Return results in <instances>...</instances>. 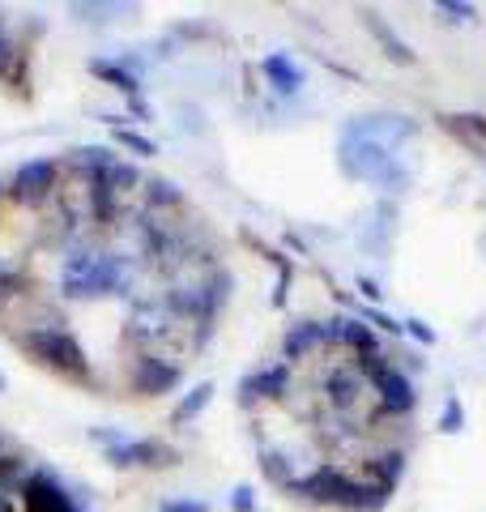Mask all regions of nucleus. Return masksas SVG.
Masks as SVG:
<instances>
[{
	"mask_svg": "<svg viewBox=\"0 0 486 512\" xmlns=\"http://www.w3.org/2000/svg\"><path fill=\"white\" fill-rule=\"evenodd\" d=\"M107 180H111V188H116V192H128L133 184H141V171L133 163H120V158H116V163L107 167Z\"/></svg>",
	"mask_w": 486,
	"mask_h": 512,
	"instance_id": "27",
	"label": "nucleus"
},
{
	"mask_svg": "<svg viewBox=\"0 0 486 512\" xmlns=\"http://www.w3.org/2000/svg\"><path fill=\"white\" fill-rule=\"evenodd\" d=\"M329 333H333L337 346H350L354 355H380L376 333H371V325H367V320H359V316H333Z\"/></svg>",
	"mask_w": 486,
	"mask_h": 512,
	"instance_id": "13",
	"label": "nucleus"
},
{
	"mask_svg": "<svg viewBox=\"0 0 486 512\" xmlns=\"http://www.w3.org/2000/svg\"><path fill=\"white\" fill-rule=\"evenodd\" d=\"M60 286L69 299H107L116 291H128V274L120 265V256L111 252H73L64 261V274H60Z\"/></svg>",
	"mask_w": 486,
	"mask_h": 512,
	"instance_id": "2",
	"label": "nucleus"
},
{
	"mask_svg": "<svg viewBox=\"0 0 486 512\" xmlns=\"http://www.w3.org/2000/svg\"><path fill=\"white\" fill-rule=\"evenodd\" d=\"M18 346L35 363H43L47 372L69 376V380H90L86 350H81V342L64 325H30V329L18 333Z\"/></svg>",
	"mask_w": 486,
	"mask_h": 512,
	"instance_id": "1",
	"label": "nucleus"
},
{
	"mask_svg": "<svg viewBox=\"0 0 486 512\" xmlns=\"http://www.w3.org/2000/svg\"><path fill=\"white\" fill-rule=\"evenodd\" d=\"M56 184H60V163L56 158H30V163H22L18 171H13L9 197L18 205H43L56 192Z\"/></svg>",
	"mask_w": 486,
	"mask_h": 512,
	"instance_id": "5",
	"label": "nucleus"
},
{
	"mask_svg": "<svg viewBox=\"0 0 486 512\" xmlns=\"http://www.w3.org/2000/svg\"><path fill=\"white\" fill-rule=\"evenodd\" d=\"M209 402H214V384H209V380L192 384V389L180 397V406L171 410V423H175V427H184V423H192V419H201V414L209 410Z\"/></svg>",
	"mask_w": 486,
	"mask_h": 512,
	"instance_id": "18",
	"label": "nucleus"
},
{
	"mask_svg": "<svg viewBox=\"0 0 486 512\" xmlns=\"http://www.w3.org/2000/svg\"><path fill=\"white\" fill-rule=\"evenodd\" d=\"M231 508H235V512H256V491H252L248 483H239V487L231 491Z\"/></svg>",
	"mask_w": 486,
	"mask_h": 512,
	"instance_id": "32",
	"label": "nucleus"
},
{
	"mask_svg": "<svg viewBox=\"0 0 486 512\" xmlns=\"http://www.w3.org/2000/svg\"><path fill=\"white\" fill-rule=\"evenodd\" d=\"M333 333H329V320H299L295 329H286L282 338V355L286 359H307L316 346H329Z\"/></svg>",
	"mask_w": 486,
	"mask_h": 512,
	"instance_id": "11",
	"label": "nucleus"
},
{
	"mask_svg": "<svg viewBox=\"0 0 486 512\" xmlns=\"http://www.w3.org/2000/svg\"><path fill=\"white\" fill-rule=\"evenodd\" d=\"M0 197H5V188H0Z\"/></svg>",
	"mask_w": 486,
	"mask_h": 512,
	"instance_id": "39",
	"label": "nucleus"
},
{
	"mask_svg": "<svg viewBox=\"0 0 486 512\" xmlns=\"http://www.w3.org/2000/svg\"><path fill=\"white\" fill-rule=\"evenodd\" d=\"M405 333H414V338L423 342V346H431V342H435V333L423 325V320H405Z\"/></svg>",
	"mask_w": 486,
	"mask_h": 512,
	"instance_id": "35",
	"label": "nucleus"
},
{
	"mask_svg": "<svg viewBox=\"0 0 486 512\" xmlns=\"http://www.w3.org/2000/svg\"><path fill=\"white\" fill-rule=\"evenodd\" d=\"M261 73L269 77V86L278 90V94H299L303 82H307V73H303V64L295 56H286V52H273L261 60Z\"/></svg>",
	"mask_w": 486,
	"mask_h": 512,
	"instance_id": "14",
	"label": "nucleus"
},
{
	"mask_svg": "<svg viewBox=\"0 0 486 512\" xmlns=\"http://www.w3.org/2000/svg\"><path fill=\"white\" fill-rule=\"evenodd\" d=\"M452 133H461L469 141H486V116H478V111H465V116H448L444 120Z\"/></svg>",
	"mask_w": 486,
	"mask_h": 512,
	"instance_id": "26",
	"label": "nucleus"
},
{
	"mask_svg": "<svg viewBox=\"0 0 486 512\" xmlns=\"http://www.w3.org/2000/svg\"><path fill=\"white\" fill-rule=\"evenodd\" d=\"M175 448H167L162 440H120L116 448H107V461L111 466H145V470H154V466H175Z\"/></svg>",
	"mask_w": 486,
	"mask_h": 512,
	"instance_id": "8",
	"label": "nucleus"
},
{
	"mask_svg": "<svg viewBox=\"0 0 486 512\" xmlns=\"http://www.w3.org/2000/svg\"><path fill=\"white\" fill-rule=\"evenodd\" d=\"M290 389V367L278 363V367H261V372H252V376H243L239 384V402L243 406H256L261 397H286Z\"/></svg>",
	"mask_w": 486,
	"mask_h": 512,
	"instance_id": "10",
	"label": "nucleus"
},
{
	"mask_svg": "<svg viewBox=\"0 0 486 512\" xmlns=\"http://www.w3.org/2000/svg\"><path fill=\"white\" fill-rule=\"evenodd\" d=\"M359 18H363V26L371 30V39L384 47V56H388V60H397V64H414V60H418V56H414V47L405 43V39H397V35H393V26H388L376 9H363Z\"/></svg>",
	"mask_w": 486,
	"mask_h": 512,
	"instance_id": "16",
	"label": "nucleus"
},
{
	"mask_svg": "<svg viewBox=\"0 0 486 512\" xmlns=\"http://www.w3.org/2000/svg\"><path fill=\"white\" fill-rule=\"evenodd\" d=\"M90 73L99 77V82H107V86L124 90L128 99H137V90H141L137 73H133V69H124V64H116V60H99V56H94V60H90Z\"/></svg>",
	"mask_w": 486,
	"mask_h": 512,
	"instance_id": "19",
	"label": "nucleus"
},
{
	"mask_svg": "<svg viewBox=\"0 0 486 512\" xmlns=\"http://www.w3.org/2000/svg\"><path fill=\"white\" fill-rule=\"evenodd\" d=\"M376 393H380V414L376 419H393V414H410L418 406V393H414V380L388 367V372L376 380Z\"/></svg>",
	"mask_w": 486,
	"mask_h": 512,
	"instance_id": "9",
	"label": "nucleus"
},
{
	"mask_svg": "<svg viewBox=\"0 0 486 512\" xmlns=\"http://www.w3.org/2000/svg\"><path fill=\"white\" fill-rule=\"evenodd\" d=\"M154 338H158V329H154V325H141V320H133V325H124V342L133 346L137 355H150L145 346H150Z\"/></svg>",
	"mask_w": 486,
	"mask_h": 512,
	"instance_id": "28",
	"label": "nucleus"
},
{
	"mask_svg": "<svg viewBox=\"0 0 486 512\" xmlns=\"http://www.w3.org/2000/svg\"><path fill=\"white\" fill-rule=\"evenodd\" d=\"M231 286H235V278L226 274V269H209V278L201 282V291H205V308H209V320H218L222 303L231 299Z\"/></svg>",
	"mask_w": 486,
	"mask_h": 512,
	"instance_id": "20",
	"label": "nucleus"
},
{
	"mask_svg": "<svg viewBox=\"0 0 486 512\" xmlns=\"http://www.w3.org/2000/svg\"><path fill=\"white\" fill-rule=\"evenodd\" d=\"M158 512H209L205 500H162Z\"/></svg>",
	"mask_w": 486,
	"mask_h": 512,
	"instance_id": "34",
	"label": "nucleus"
},
{
	"mask_svg": "<svg viewBox=\"0 0 486 512\" xmlns=\"http://www.w3.org/2000/svg\"><path fill=\"white\" fill-rule=\"evenodd\" d=\"M22 512H81V508H77L73 495L64 491V483L56 474L35 470L30 483L22 487Z\"/></svg>",
	"mask_w": 486,
	"mask_h": 512,
	"instance_id": "7",
	"label": "nucleus"
},
{
	"mask_svg": "<svg viewBox=\"0 0 486 512\" xmlns=\"http://www.w3.org/2000/svg\"><path fill=\"white\" fill-rule=\"evenodd\" d=\"M261 470H265L269 483H273V487H282V491H295V483H299V478L290 474L286 457H282V453H273V448H265V453H261Z\"/></svg>",
	"mask_w": 486,
	"mask_h": 512,
	"instance_id": "24",
	"label": "nucleus"
},
{
	"mask_svg": "<svg viewBox=\"0 0 486 512\" xmlns=\"http://www.w3.org/2000/svg\"><path fill=\"white\" fill-rule=\"evenodd\" d=\"M26 483H30L26 461L22 457H0V500H9V495H22Z\"/></svg>",
	"mask_w": 486,
	"mask_h": 512,
	"instance_id": "23",
	"label": "nucleus"
},
{
	"mask_svg": "<svg viewBox=\"0 0 486 512\" xmlns=\"http://www.w3.org/2000/svg\"><path fill=\"white\" fill-rule=\"evenodd\" d=\"M111 141H116V146L120 150H128V154H137V158H150V154H158V146H154V141L150 137H141L137 133V128H111Z\"/></svg>",
	"mask_w": 486,
	"mask_h": 512,
	"instance_id": "25",
	"label": "nucleus"
},
{
	"mask_svg": "<svg viewBox=\"0 0 486 512\" xmlns=\"http://www.w3.org/2000/svg\"><path fill=\"white\" fill-rule=\"evenodd\" d=\"M324 393H329V402L337 410H350L354 402H359V393H363V376L354 372V363H337L329 367V376H324Z\"/></svg>",
	"mask_w": 486,
	"mask_h": 512,
	"instance_id": "15",
	"label": "nucleus"
},
{
	"mask_svg": "<svg viewBox=\"0 0 486 512\" xmlns=\"http://www.w3.org/2000/svg\"><path fill=\"white\" fill-rule=\"evenodd\" d=\"M354 491H359V483L346 474V470H337V466H316L307 478H299L295 491L290 495H303V500H312L320 508H354Z\"/></svg>",
	"mask_w": 486,
	"mask_h": 512,
	"instance_id": "4",
	"label": "nucleus"
},
{
	"mask_svg": "<svg viewBox=\"0 0 486 512\" xmlns=\"http://www.w3.org/2000/svg\"><path fill=\"white\" fill-rule=\"evenodd\" d=\"M440 13H448L452 22H474V5H457V0H440V5H435Z\"/></svg>",
	"mask_w": 486,
	"mask_h": 512,
	"instance_id": "33",
	"label": "nucleus"
},
{
	"mask_svg": "<svg viewBox=\"0 0 486 512\" xmlns=\"http://www.w3.org/2000/svg\"><path fill=\"white\" fill-rule=\"evenodd\" d=\"M162 308L180 320H197V325L209 333L214 329V320H209V308H205V291L201 286H171L167 295H162Z\"/></svg>",
	"mask_w": 486,
	"mask_h": 512,
	"instance_id": "12",
	"label": "nucleus"
},
{
	"mask_svg": "<svg viewBox=\"0 0 486 512\" xmlns=\"http://www.w3.org/2000/svg\"><path fill=\"white\" fill-rule=\"evenodd\" d=\"M337 163L354 180H371L384 192H397L410 184V167L397 163V154L384 146V141H367V137H342V150H337Z\"/></svg>",
	"mask_w": 486,
	"mask_h": 512,
	"instance_id": "3",
	"label": "nucleus"
},
{
	"mask_svg": "<svg viewBox=\"0 0 486 512\" xmlns=\"http://www.w3.org/2000/svg\"><path fill=\"white\" fill-rule=\"evenodd\" d=\"M18 60H22L18 43H13V39L5 35V26H0V82H9L13 69H18Z\"/></svg>",
	"mask_w": 486,
	"mask_h": 512,
	"instance_id": "29",
	"label": "nucleus"
},
{
	"mask_svg": "<svg viewBox=\"0 0 486 512\" xmlns=\"http://www.w3.org/2000/svg\"><path fill=\"white\" fill-rule=\"evenodd\" d=\"M359 320H367V325H376V329H384V333H405V320H393V316L380 312V308H363Z\"/></svg>",
	"mask_w": 486,
	"mask_h": 512,
	"instance_id": "31",
	"label": "nucleus"
},
{
	"mask_svg": "<svg viewBox=\"0 0 486 512\" xmlns=\"http://www.w3.org/2000/svg\"><path fill=\"white\" fill-rule=\"evenodd\" d=\"M145 201H150V210H180L184 205V192L180 184H171V180H145Z\"/></svg>",
	"mask_w": 486,
	"mask_h": 512,
	"instance_id": "21",
	"label": "nucleus"
},
{
	"mask_svg": "<svg viewBox=\"0 0 486 512\" xmlns=\"http://www.w3.org/2000/svg\"><path fill=\"white\" fill-rule=\"evenodd\" d=\"M69 163H73L81 175H99V171H107L111 163H116V154H111L107 146H77V150L69 154Z\"/></svg>",
	"mask_w": 486,
	"mask_h": 512,
	"instance_id": "22",
	"label": "nucleus"
},
{
	"mask_svg": "<svg viewBox=\"0 0 486 512\" xmlns=\"http://www.w3.org/2000/svg\"><path fill=\"white\" fill-rule=\"evenodd\" d=\"M0 512H13V508H9V504H5V500H0Z\"/></svg>",
	"mask_w": 486,
	"mask_h": 512,
	"instance_id": "37",
	"label": "nucleus"
},
{
	"mask_svg": "<svg viewBox=\"0 0 486 512\" xmlns=\"http://www.w3.org/2000/svg\"><path fill=\"white\" fill-rule=\"evenodd\" d=\"M461 427H465V410H461L457 397H448V402H444V414H440V431H448V436H457Z\"/></svg>",
	"mask_w": 486,
	"mask_h": 512,
	"instance_id": "30",
	"label": "nucleus"
},
{
	"mask_svg": "<svg viewBox=\"0 0 486 512\" xmlns=\"http://www.w3.org/2000/svg\"><path fill=\"white\" fill-rule=\"evenodd\" d=\"M359 291H363L367 299H380V286H376V282H371V278H359Z\"/></svg>",
	"mask_w": 486,
	"mask_h": 512,
	"instance_id": "36",
	"label": "nucleus"
},
{
	"mask_svg": "<svg viewBox=\"0 0 486 512\" xmlns=\"http://www.w3.org/2000/svg\"><path fill=\"white\" fill-rule=\"evenodd\" d=\"M180 363L162 359V355H137L133 367H128V389H133L137 397H162L171 389H180Z\"/></svg>",
	"mask_w": 486,
	"mask_h": 512,
	"instance_id": "6",
	"label": "nucleus"
},
{
	"mask_svg": "<svg viewBox=\"0 0 486 512\" xmlns=\"http://www.w3.org/2000/svg\"><path fill=\"white\" fill-rule=\"evenodd\" d=\"M0 389H5V376H0Z\"/></svg>",
	"mask_w": 486,
	"mask_h": 512,
	"instance_id": "38",
	"label": "nucleus"
},
{
	"mask_svg": "<svg viewBox=\"0 0 486 512\" xmlns=\"http://www.w3.org/2000/svg\"><path fill=\"white\" fill-rule=\"evenodd\" d=\"M367 474H371V483H376V487L397 491V483L405 478V453H401V448H384V453H376L367 461Z\"/></svg>",
	"mask_w": 486,
	"mask_h": 512,
	"instance_id": "17",
	"label": "nucleus"
}]
</instances>
